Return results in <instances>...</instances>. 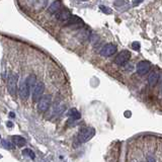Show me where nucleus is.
Returning a JSON list of instances; mask_svg holds the SVG:
<instances>
[{
    "instance_id": "obj_1",
    "label": "nucleus",
    "mask_w": 162,
    "mask_h": 162,
    "mask_svg": "<svg viewBox=\"0 0 162 162\" xmlns=\"http://www.w3.org/2000/svg\"><path fill=\"white\" fill-rule=\"evenodd\" d=\"M95 135V130L90 127H86L80 130V132L78 134V141L80 143H86L89 140H91Z\"/></svg>"
},
{
    "instance_id": "obj_2",
    "label": "nucleus",
    "mask_w": 162,
    "mask_h": 162,
    "mask_svg": "<svg viewBox=\"0 0 162 162\" xmlns=\"http://www.w3.org/2000/svg\"><path fill=\"white\" fill-rule=\"evenodd\" d=\"M7 88L11 96L15 97L17 93V75L11 73L7 79Z\"/></svg>"
},
{
    "instance_id": "obj_3",
    "label": "nucleus",
    "mask_w": 162,
    "mask_h": 162,
    "mask_svg": "<svg viewBox=\"0 0 162 162\" xmlns=\"http://www.w3.org/2000/svg\"><path fill=\"white\" fill-rule=\"evenodd\" d=\"M52 102V96L51 95H44L40 98L39 103H38V109L40 112H46L49 109Z\"/></svg>"
},
{
    "instance_id": "obj_4",
    "label": "nucleus",
    "mask_w": 162,
    "mask_h": 162,
    "mask_svg": "<svg viewBox=\"0 0 162 162\" xmlns=\"http://www.w3.org/2000/svg\"><path fill=\"white\" fill-rule=\"evenodd\" d=\"M44 91H45V85L43 82H37V84L33 90V101H39L40 98L42 97Z\"/></svg>"
},
{
    "instance_id": "obj_5",
    "label": "nucleus",
    "mask_w": 162,
    "mask_h": 162,
    "mask_svg": "<svg viewBox=\"0 0 162 162\" xmlns=\"http://www.w3.org/2000/svg\"><path fill=\"white\" fill-rule=\"evenodd\" d=\"M130 58H131V53H130V52L128 50H124V51L121 52L118 56L116 57L115 63L117 65H120V66H122V65L126 64L127 62L130 60Z\"/></svg>"
},
{
    "instance_id": "obj_6",
    "label": "nucleus",
    "mask_w": 162,
    "mask_h": 162,
    "mask_svg": "<svg viewBox=\"0 0 162 162\" xmlns=\"http://www.w3.org/2000/svg\"><path fill=\"white\" fill-rule=\"evenodd\" d=\"M151 65L148 61H141L137 64V73L139 75H145L150 70Z\"/></svg>"
},
{
    "instance_id": "obj_7",
    "label": "nucleus",
    "mask_w": 162,
    "mask_h": 162,
    "mask_svg": "<svg viewBox=\"0 0 162 162\" xmlns=\"http://www.w3.org/2000/svg\"><path fill=\"white\" fill-rule=\"evenodd\" d=\"M117 52V46L113 44H106L105 47L101 50V55L103 57L113 56Z\"/></svg>"
},
{
    "instance_id": "obj_8",
    "label": "nucleus",
    "mask_w": 162,
    "mask_h": 162,
    "mask_svg": "<svg viewBox=\"0 0 162 162\" xmlns=\"http://www.w3.org/2000/svg\"><path fill=\"white\" fill-rule=\"evenodd\" d=\"M84 25L83 20L81 18H79L76 15H72L70 18H69L68 22H66V26H72V27H80Z\"/></svg>"
},
{
    "instance_id": "obj_9",
    "label": "nucleus",
    "mask_w": 162,
    "mask_h": 162,
    "mask_svg": "<svg viewBox=\"0 0 162 162\" xmlns=\"http://www.w3.org/2000/svg\"><path fill=\"white\" fill-rule=\"evenodd\" d=\"M72 16L71 14V12L69 11V10L67 8H63V9H61L59 12L57 13V19L58 20H60V22H66L69 20V18Z\"/></svg>"
},
{
    "instance_id": "obj_10",
    "label": "nucleus",
    "mask_w": 162,
    "mask_h": 162,
    "mask_svg": "<svg viewBox=\"0 0 162 162\" xmlns=\"http://www.w3.org/2000/svg\"><path fill=\"white\" fill-rule=\"evenodd\" d=\"M18 91H19L20 97H22V99H27V98H29L30 89L29 88V86L26 85V81H25V82H22V83H20Z\"/></svg>"
},
{
    "instance_id": "obj_11",
    "label": "nucleus",
    "mask_w": 162,
    "mask_h": 162,
    "mask_svg": "<svg viewBox=\"0 0 162 162\" xmlns=\"http://www.w3.org/2000/svg\"><path fill=\"white\" fill-rule=\"evenodd\" d=\"M61 9H62V2H61V0H56V1H54L49 6V8H48V11H49L51 14H55V13L59 12Z\"/></svg>"
},
{
    "instance_id": "obj_12",
    "label": "nucleus",
    "mask_w": 162,
    "mask_h": 162,
    "mask_svg": "<svg viewBox=\"0 0 162 162\" xmlns=\"http://www.w3.org/2000/svg\"><path fill=\"white\" fill-rule=\"evenodd\" d=\"M11 139H12L13 144L16 145L17 147H23V146H26V140L22 136H17V135L12 136Z\"/></svg>"
},
{
    "instance_id": "obj_13",
    "label": "nucleus",
    "mask_w": 162,
    "mask_h": 162,
    "mask_svg": "<svg viewBox=\"0 0 162 162\" xmlns=\"http://www.w3.org/2000/svg\"><path fill=\"white\" fill-rule=\"evenodd\" d=\"M158 78H159V75L156 72H152V73H150L149 77H148V82H149V85L151 87H153L157 84L158 82Z\"/></svg>"
},
{
    "instance_id": "obj_14",
    "label": "nucleus",
    "mask_w": 162,
    "mask_h": 162,
    "mask_svg": "<svg viewBox=\"0 0 162 162\" xmlns=\"http://www.w3.org/2000/svg\"><path fill=\"white\" fill-rule=\"evenodd\" d=\"M26 83L27 86H29L30 89H34V87L37 84V77H36V75H34V74L30 75V76L26 79Z\"/></svg>"
},
{
    "instance_id": "obj_15",
    "label": "nucleus",
    "mask_w": 162,
    "mask_h": 162,
    "mask_svg": "<svg viewBox=\"0 0 162 162\" xmlns=\"http://www.w3.org/2000/svg\"><path fill=\"white\" fill-rule=\"evenodd\" d=\"M65 111V105L63 103H60V105H58L56 108H55L54 112H53V116L54 117H59L60 115L63 113V112Z\"/></svg>"
},
{
    "instance_id": "obj_16",
    "label": "nucleus",
    "mask_w": 162,
    "mask_h": 162,
    "mask_svg": "<svg viewBox=\"0 0 162 162\" xmlns=\"http://www.w3.org/2000/svg\"><path fill=\"white\" fill-rule=\"evenodd\" d=\"M69 116H70V118L72 120H74V121H77L81 118V115H80V113H79L77 109H72L70 113H69Z\"/></svg>"
},
{
    "instance_id": "obj_17",
    "label": "nucleus",
    "mask_w": 162,
    "mask_h": 162,
    "mask_svg": "<svg viewBox=\"0 0 162 162\" xmlns=\"http://www.w3.org/2000/svg\"><path fill=\"white\" fill-rule=\"evenodd\" d=\"M22 155L23 156H26V157L30 158V159H34V158H36V154H34V152L33 150L29 149V148L22 150Z\"/></svg>"
},
{
    "instance_id": "obj_18",
    "label": "nucleus",
    "mask_w": 162,
    "mask_h": 162,
    "mask_svg": "<svg viewBox=\"0 0 162 162\" xmlns=\"http://www.w3.org/2000/svg\"><path fill=\"white\" fill-rule=\"evenodd\" d=\"M1 145H2L3 148H5V149H8V150H12L13 148H14L13 144L11 142H9L8 140H2Z\"/></svg>"
},
{
    "instance_id": "obj_19",
    "label": "nucleus",
    "mask_w": 162,
    "mask_h": 162,
    "mask_svg": "<svg viewBox=\"0 0 162 162\" xmlns=\"http://www.w3.org/2000/svg\"><path fill=\"white\" fill-rule=\"evenodd\" d=\"M99 8H101V10L103 12V13H105V14H112L113 13V10L108 7V6H105V5H101L99 6Z\"/></svg>"
},
{
    "instance_id": "obj_20",
    "label": "nucleus",
    "mask_w": 162,
    "mask_h": 162,
    "mask_svg": "<svg viewBox=\"0 0 162 162\" xmlns=\"http://www.w3.org/2000/svg\"><path fill=\"white\" fill-rule=\"evenodd\" d=\"M132 48L135 51H139L140 50V48H141V45H140V43L139 42H134L133 44H132Z\"/></svg>"
},
{
    "instance_id": "obj_21",
    "label": "nucleus",
    "mask_w": 162,
    "mask_h": 162,
    "mask_svg": "<svg viewBox=\"0 0 162 162\" xmlns=\"http://www.w3.org/2000/svg\"><path fill=\"white\" fill-rule=\"evenodd\" d=\"M147 162H156V161H155V158L152 155H149V156L147 157Z\"/></svg>"
},
{
    "instance_id": "obj_22",
    "label": "nucleus",
    "mask_w": 162,
    "mask_h": 162,
    "mask_svg": "<svg viewBox=\"0 0 162 162\" xmlns=\"http://www.w3.org/2000/svg\"><path fill=\"white\" fill-rule=\"evenodd\" d=\"M144 1V0H133V4L134 6H137V5H139L140 3H142Z\"/></svg>"
},
{
    "instance_id": "obj_23",
    "label": "nucleus",
    "mask_w": 162,
    "mask_h": 162,
    "mask_svg": "<svg viewBox=\"0 0 162 162\" xmlns=\"http://www.w3.org/2000/svg\"><path fill=\"white\" fill-rule=\"evenodd\" d=\"M9 117H10V118H14V117H15V113H9Z\"/></svg>"
},
{
    "instance_id": "obj_24",
    "label": "nucleus",
    "mask_w": 162,
    "mask_h": 162,
    "mask_svg": "<svg viewBox=\"0 0 162 162\" xmlns=\"http://www.w3.org/2000/svg\"><path fill=\"white\" fill-rule=\"evenodd\" d=\"M7 126L9 127V128H12V126H13V125H12V123H11V122H7Z\"/></svg>"
},
{
    "instance_id": "obj_25",
    "label": "nucleus",
    "mask_w": 162,
    "mask_h": 162,
    "mask_svg": "<svg viewBox=\"0 0 162 162\" xmlns=\"http://www.w3.org/2000/svg\"><path fill=\"white\" fill-rule=\"evenodd\" d=\"M82 1H87V0H82Z\"/></svg>"
},
{
    "instance_id": "obj_26",
    "label": "nucleus",
    "mask_w": 162,
    "mask_h": 162,
    "mask_svg": "<svg viewBox=\"0 0 162 162\" xmlns=\"http://www.w3.org/2000/svg\"><path fill=\"white\" fill-rule=\"evenodd\" d=\"M0 158H1V155H0Z\"/></svg>"
},
{
    "instance_id": "obj_27",
    "label": "nucleus",
    "mask_w": 162,
    "mask_h": 162,
    "mask_svg": "<svg viewBox=\"0 0 162 162\" xmlns=\"http://www.w3.org/2000/svg\"><path fill=\"white\" fill-rule=\"evenodd\" d=\"M0 139H1V136H0Z\"/></svg>"
}]
</instances>
